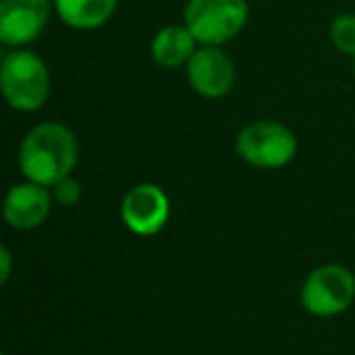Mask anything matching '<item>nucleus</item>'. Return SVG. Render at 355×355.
Returning <instances> with one entry per match:
<instances>
[{"label": "nucleus", "instance_id": "1", "mask_svg": "<svg viewBox=\"0 0 355 355\" xmlns=\"http://www.w3.org/2000/svg\"><path fill=\"white\" fill-rule=\"evenodd\" d=\"M25 180L54 188L69 178L78 163V137L61 122H42L25 134L17 151Z\"/></svg>", "mask_w": 355, "mask_h": 355}, {"label": "nucleus", "instance_id": "2", "mask_svg": "<svg viewBox=\"0 0 355 355\" xmlns=\"http://www.w3.org/2000/svg\"><path fill=\"white\" fill-rule=\"evenodd\" d=\"M0 90L12 110L37 112L51 93V76L44 59L30 49H12L0 64Z\"/></svg>", "mask_w": 355, "mask_h": 355}, {"label": "nucleus", "instance_id": "3", "mask_svg": "<svg viewBox=\"0 0 355 355\" xmlns=\"http://www.w3.org/2000/svg\"><path fill=\"white\" fill-rule=\"evenodd\" d=\"M236 153L248 166L261 171H280L297 156V137L290 127L272 119L251 122L236 134Z\"/></svg>", "mask_w": 355, "mask_h": 355}, {"label": "nucleus", "instance_id": "4", "mask_svg": "<svg viewBox=\"0 0 355 355\" xmlns=\"http://www.w3.org/2000/svg\"><path fill=\"white\" fill-rule=\"evenodd\" d=\"M248 22L246 0H188L185 25L200 46H224Z\"/></svg>", "mask_w": 355, "mask_h": 355}, {"label": "nucleus", "instance_id": "5", "mask_svg": "<svg viewBox=\"0 0 355 355\" xmlns=\"http://www.w3.org/2000/svg\"><path fill=\"white\" fill-rule=\"evenodd\" d=\"M302 306L311 316L331 319L355 302V275L340 263H326L306 275L300 292Z\"/></svg>", "mask_w": 355, "mask_h": 355}, {"label": "nucleus", "instance_id": "6", "mask_svg": "<svg viewBox=\"0 0 355 355\" xmlns=\"http://www.w3.org/2000/svg\"><path fill=\"white\" fill-rule=\"evenodd\" d=\"M119 217L137 236H156L171 219V200L158 185L139 183L122 198Z\"/></svg>", "mask_w": 355, "mask_h": 355}, {"label": "nucleus", "instance_id": "7", "mask_svg": "<svg viewBox=\"0 0 355 355\" xmlns=\"http://www.w3.org/2000/svg\"><path fill=\"white\" fill-rule=\"evenodd\" d=\"M54 0H0V42L25 49L40 40L49 22Z\"/></svg>", "mask_w": 355, "mask_h": 355}, {"label": "nucleus", "instance_id": "8", "mask_svg": "<svg viewBox=\"0 0 355 355\" xmlns=\"http://www.w3.org/2000/svg\"><path fill=\"white\" fill-rule=\"evenodd\" d=\"M185 76H188L190 88L200 98L219 100L232 93L236 69L222 46H198L193 59L185 66Z\"/></svg>", "mask_w": 355, "mask_h": 355}, {"label": "nucleus", "instance_id": "9", "mask_svg": "<svg viewBox=\"0 0 355 355\" xmlns=\"http://www.w3.org/2000/svg\"><path fill=\"white\" fill-rule=\"evenodd\" d=\"M51 205H54L51 188L25 180L8 190L6 200H3V217H6L8 227L17 229V232H32L46 222Z\"/></svg>", "mask_w": 355, "mask_h": 355}, {"label": "nucleus", "instance_id": "10", "mask_svg": "<svg viewBox=\"0 0 355 355\" xmlns=\"http://www.w3.org/2000/svg\"><path fill=\"white\" fill-rule=\"evenodd\" d=\"M198 51V40L188 30V25H166L151 40V59L161 69H180L188 66L193 54Z\"/></svg>", "mask_w": 355, "mask_h": 355}, {"label": "nucleus", "instance_id": "11", "mask_svg": "<svg viewBox=\"0 0 355 355\" xmlns=\"http://www.w3.org/2000/svg\"><path fill=\"white\" fill-rule=\"evenodd\" d=\"M117 3L119 0H54V10L59 12L64 25L88 32L110 22Z\"/></svg>", "mask_w": 355, "mask_h": 355}, {"label": "nucleus", "instance_id": "12", "mask_svg": "<svg viewBox=\"0 0 355 355\" xmlns=\"http://www.w3.org/2000/svg\"><path fill=\"white\" fill-rule=\"evenodd\" d=\"M331 44L345 56L355 59V15H338L331 22Z\"/></svg>", "mask_w": 355, "mask_h": 355}, {"label": "nucleus", "instance_id": "13", "mask_svg": "<svg viewBox=\"0 0 355 355\" xmlns=\"http://www.w3.org/2000/svg\"><path fill=\"white\" fill-rule=\"evenodd\" d=\"M51 198H54V202L64 205V207H73L80 200V185L73 180V175H69L51 188Z\"/></svg>", "mask_w": 355, "mask_h": 355}, {"label": "nucleus", "instance_id": "14", "mask_svg": "<svg viewBox=\"0 0 355 355\" xmlns=\"http://www.w3.org/2000/svg\"><path fill=\"white\" fill-rule=\"evenodd\" d=\"M10 270H12V253L8 246L0 248V282L6 285L10 280Z\"/></svg>", "mask_w": 355, "mask_h": 355}, {"label": "nucleus", "instance_id": "15", "mask_svg": "<svg viewBox=\"0 0 355 355\" xmlns=\"http://www.w3.org/2000/svg\"><path fill=\"white\" fill-rule=\"evenodd\" d=\"M355 61V59H353ZM353 76H355V64H353Z\"/></svg>", "mask_w": 355, "mask_h": 355}]
</instances>
